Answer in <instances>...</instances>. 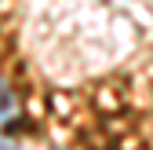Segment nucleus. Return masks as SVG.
Listing matches in <instances>:
<instances>
[{"mask_svg": "<svg viewBox=\"0 0 153 150\" xmlns=\"http://www.w3.org/2000/svg\"><path fill=\"white\" fill-rule=\"evenodd\" d=\"M0 150H18L15 143H7V139H0Z\"/></svg>", "mask_w": 153, "mask_h": 150, "instance_id": "f03ea898", "label": "nucleus"}, {"mask_svg": "<svg viewBox=\"0 0 153 150\" xmlns=\"http://www.w3.org/2000/svg\"><path fill=\"white\" fill-rule=\"evenodd\" d=\"M15 114V92H11V84L0 77V121H7Z\"/></svg>", "mask_w": 153, "mask_h": 150, "instance_id": "f257e3e1", "label": "nucleus"}]
</instances>
